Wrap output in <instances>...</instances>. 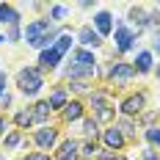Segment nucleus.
I'll return each mask as SVG.
<instances>
[{
    "instance_id": "obj_1",
    "label": "nucleus",
    "mask_w": 160,
    "mask_h": 160,
    "mask_svg": "<svg viewBox=\"0 0 160 160\" xmlns=\"http://www.w3.org/2000/svg\"><path fill=\"white\" fill-rule=\"evenodd\" d=\"M17 86H19V91L22 94H39V88H42V72L39 69H33V66H28V69H19V75H17Z\"/></svg>"
},
{
    "instance_id": "obj_2",
    "label": "nucleus",
    "mask_w": 160,
    "mask_h": 160,
    "mask_svg": "<svg viewBox=\"0 0 160 160\" xmlns=\"http://www.w3.org/2000/svg\"><path fill=\"white\" fill-rule=\"evenodd\" d=\"M132 42H135V33L127 31L124 25H116V50L119 52H127L132 47Z\"/></svg>"
},
{
    "instance_id": "obj_3",
    "label": "nucleus",
    "mask_w": 160,
    "mask_h": 160,
    "mask_svg": "<svg viewBox=\"0 0 160 160\" xmlns=\"http://www.w3.org/2000/svg\"><path fill=\"white\" fill-rule=\"evenodd\" d=\"M141 111H144V97L141 94H132L122 102V113L124 116H132V113H141Z\"/></svg>"
},
{
    "instance_id": "obj_4",
    "label": "nucleus",
    "mask_w": 160,
    "mask_h": 160,
    "mask_svg": "<svg viewBox=\"0 0 160 160\" xmlns=\"http://www.w3.org/2000/svg\"><path fill=\"white\" fill-rule=\"evenodd\" d=\"M58 61H61V52H58L55 47L42 50V55H39V64L44 66V69H55V66H58Z\"/></svg>"
},
{
    "instance_id": "obj_5",
    "label": "nucleus",
    "mask_w": 160,
    "mask_h": 160,
    "mask_svg": "<svg viewBox=\"0 0 160 160\" xmlns=\"http://www.w3.org/2000/svg\"><path fill=\"white\" fill-rule=\"evenodd\" d=\"M94 22H97V33H99V36H108V33L113 31V17L108 14V11H99V14L94 17Z\"/></svg>"
},
{
    "instance_id": "obj_6",
    "label": "nucleus",
    "mask_w": 160,
    "mask_h": 160,
    "mask_svg": "<svg viewBox=\"0 0 160 160\" xmlns=\"http://www.w3.org/2000/svg\"><path fill=\"white\" fill-rule=\"evenodd\" d=\"M55 141H58V132H55V130H50V127H44V130H39V132H36V144L42 146V149H50Z\"/></svg>"
},
{
    "instance_id": "obj_7",
    "label": "nucleus",
    "mask_w": 160,
    "mask_h": 160,
    "mask_svg": "<svg viewBox=\"0 0 160 160\" xmlns=\"http://www.w3.org/2000/svg\"><path fill=\"white\" fill-rule=\"evenodd\" d=\"M132 66H127V64H113V69H111V78L116 80V83H127L130 78H132Z\"/></svg>"
},
{
    "instance_id": "obj_8",
    "label": "nucleus",
    "mask_w": 160,
    "mask_h": 160,
    "mask_svg": "<svg viewBox=\"0 0 160 160\" xmlns=\"http://www.w3.org/2000/svg\"><path fill=\"white\" fill-rule=\"evenodd\" d=\"M78 39L86 44V47H99V42H102V36H99L94 28H83V31L78 33Z\"/></svg>"
},
{
    "instance_id": "obj_9",
    "label": "nucleus",
    "mask_w": 160,
    "mask_h": 160,
    "mask_svg": "<svg viewBox=\"0 0 160 160\" xmlns=\"http://www.w3.org/2000/svg\"><path fill=\"white\" fill-rule=\"evenodd\" d=\"M72 58H75V61H78V66H83V69H97L94 55H91V52H86V50H78Z\"/></svg>"
},
{
    "instance_id": "obj_10",
    "label": "nucleus",
    "mask_w": 160,
    "mask_h": 160,
    "mask_svg": "<svg viewBox=\"0 0 160 160\" xmlns=\"http://www.w3.org/2000/svg\"><path fill=\"white\" fill-rule=\"evenodd\" d=\"M17 19H19V17H17L14 8H11V6H6V3H0V22H6V25H11V28H14Z\"/></svg>"
},
{
    "instance_id": "obj_11",
    "label": "nucleus",
    "mask_w": 160,
    "mask_h": 160,
    "mask_svg": "<svg viewBox=\"0 0 160 160\" xmlns=\"http://www.w3.org/2000/svg\"><path fill=\"white\" fill-rule=\"evenodd\" d=\"M80 116H83V105L80 102H66V111H64L66 122H78Z\"/></svg>"
},
{
    "instance_id": "obj_12",
    "label": "nucleus",
    "mask_w": 160,
    "mask_h": 160,
    "mask_svg": "<svg viewBox=\"0 0 160 160\" xmlns=\"http://www.w3.org/2000/svg\"><path fill=\"white\" fill-rule=\"evenodd\" d=\"M105 144L111 146V149H119V146L124 144V135H122L119 130L113 127V130H108V132H105Z\"/></svg>"
},
{
    "instance_id": "obj_13",
    "label": "nucleus",
    "mask_w": 160,
    "mask_h": 160,
    "mask_svg": "<svg viewBox=\"0 0 160 160\" xmlns=\"http://www.w3.org/2000/svg\"><path fill=\"white\" fill-rule=\"evenodd\" d=\"M135 69H138V72H149V69H152V52H138Z\"/></svg>"
},
{
    "instance_id": "obj_14",
    "label": "nucleus",
    "mask_w": 160,
    "mask_h": 160,
    "mask_svg": "<svg viewBox=\"0 0 160 160\" xmlns=\"http://www.w3.org/2000/svg\"><path fill=\"white\" fill-rule=\"evenodd\" d=\"M50 111H52L50 102H39V105L33 108V122H44V119L50 116Z\"/></svg>"
},
{
    "instance_id": "obj_15",
    "label": "nucleus",
    "mask_w": 160,
    "mask_h": 160,
    "mask_svg": "<svg viewBox=\"0 0 160 160\" xmlns=\"http://www.w3.org/2000/svg\"><path fill=\"white\" fill-rule=\"evenodd\" d=\"M52 47H55V50H58V52H61V55H64L66 50L72 47V36H69V33H64V36H58V42H55Z\"/></svg>"
},
{
    "instance_id": "obj_16",
    "label": "nucleus",
    "mask_w": 160,
    "mask_h": 160,
    "mask_svg": "<svg viewBox=\"0 0 160 160\" xmlns=\"http://www.w3.org/2000/svg\"><path fill=\"white\" fill-rule=\"evenodd\" d=\"M50 108H66V94L64 91H55L50 97Z\"/></svg>"
},
{
    "instance_id": "obj_17",
    "label": "nucleus",
    "mask_w": 160,
    "mask_h": 160,
    "mask_svg": "<svg viewBox=\"0 0 160 160\" xmlns=\"http://www.w3.org/2000/svg\"><path fill=\"white\" fill-rule=\"evenodd\" d=\"M31 122H33V113H31V111H22V113H17V124H19V127H28Z\"/></svg>"
},
{
    "instance_id": "obj_18",
    "label": "nucleus",
    "mask_w": 160,
    "mask_h": 160,
    "mask_svg": "<svg viewBox=\"0 0 160 160\" xmlns=\"http://www.w3.org/2000/svg\"><path fill=\"white\" fill-rule=\"evenodd\" d=\"M146 138H149L152 144L160 146V127H149V130H146Z\"/></svg>"
},
{
    "instance_id": "obj_19",
    "label": "nucleus",
    "mask_w": 160,
    "mask_h": 160,
    "mask_svg": "<svg viewBox=\"0 0 160 160\" xmlns=\"http://www.w3.org/2000/svg\"><path fill=\"white\" fill-rule=\"evenodd\" d=\"M111 116H113V111L108 108V105H102V108H97V119H102V122H108Z\"/></svg>"
},
{
    "instance_id": "obj_20",
    "label": "nucleus",
    "mask_w": 160,
    "mask_h": 160,
    "mask_svg": "<svg viewBox=\"0 0 160 160\" xmlns=\"http://www.w3.org/2000/svg\"><path fill=\"white\" fill-rule=\"evenodd\" d=\"M75 152H78V144H75V141H66V144L61 146V155H75Z\"/></svg>"
},
{
    "instance_id": "obj_21",
    "label": "nucleus",
    "mask_w": 160,
    "mask_h": 160,
    "mask_svg": "<svg viewBox=\"0 0 160 160\" xmlns=\"http://www.w3.org/2000/svg\"><path fill=\"white\" fill-rule=\"evenodd\" d=\"M83 127H86V132H88V135H94V132H97V119H88Z\"/></svg>"
},
{
    "instance_id": "obj_22",
    "label": "nucleus",
    "mask_w": 160,
    "mask_h": 160,
    "mask_svg": "<svg viewBox=\"0 0 160 160\" xmlns=\"http://www.w3.org/2000/svg\"><path fill=\"white\" fill-rule=\"evenodd\" d=\"M17 144H19V132H11V135L6 138V146L11 149V146H17Z\"/></svg>"
},
{
    "instance_id": "obj_23",
    "label": "nucleus",
    "mask_w": 160,
    "mask_h": 160,
    "mask_svg": "<svg viewBox=\"0 0 160 160\" xmlns=\"http://www.w3.org/2000/svg\"><path fill=\"white\" fill-rule=\"evenodd\" d=\"M25 160H50V155L47 152H33V155H28Z\"/></svg>"
},
{
    "instance_id": "obj_24",
    "label": "nucleus",
    "mask_w": 160,
    "mask_h": 160,
    "mask_svg": "<svg viewBox=\"0 0 160 160\" xmlns=\"http://www.w3.org/2000/svg\"><path fill=\"white\" fill-rule=\"evenodd\" d=\"M64 14H66V8H64V6H55V8H52V17H55V19H61Z\"/></svg>"
},
{
    "instance_id": "obj_25",
    "label": "nucleus",
    "mask_w": 160,
    "mask_h": 160,
    "mask_svg": "<svg viewBox=\"0 0 160 160\" xmlns=\"http://www.w3.org/2000/svg\"><path fill=\"white\" fill-rule=\"evenodd\" d=\"M144 160H160V155H155L152 149H146V152H144Z\"/></svg>"
},
{
    "instance_id": "obj_26",
    "label": "nucleus",
    "mask_w": 160,
    "mask_h": 160,
    "mask_svg": "<svg viewBox=\"0 0 160 160\" xmlns=\"http://www.w3.org/2000/svg\"><path fill=\"white\" fill-rule=\"evenodd\" d=\"M17 36H19V28H17V25H14V28H11V31H8V39H11V42H14Z\"/></svg>"
},
{
    "instance_id": "obj_27",
    "label": "nucleus",
    "mask_w": 160,
    "mask_h": 160,
    "mask_svg": "<svg viewBox=\"0 0 160 160\" xmlns=\"http://www.w3.org/2000/svg\"><path fill=\"white\" fill-rule=\"evenodd\" d=\"M3 86H6V72H0V97H3Z\"/></svg>"
},
{
    "instance_id": "obj_28",
    "label": "nucleus",
    "mask_w": 160,
    "mask_h": 160,
    "mask_svg": "<svg viewBox=\"0 0 160 160\" xmlns=\"http://www.w3.org/2000/svg\"><path fill=\"white\" fill-rule=\"evenodd\" d=\"M155 50H158V52H160V31L155 33Z\"/></svg>"
},
{
    "instance_id": "obj_29",
    "label": "nucleus",
    "mask_w": 160,
    "mask_h": 160,
    "mask_svg": "<svg viewBox=\"0 0 160 160\" xmlns=\"http://www.w3.org/2000/svg\"><path fill=\"white\" fill-rule=\"evenodd\" d=\"M58 160H78V155H61Z\"/></svg>"
},
{
    "instance_id": "obj_30",
    "label": "nucleus",
    "mask_w": 160,
    "mask_h": 160,
    "mask_svg": "<svg viewBox=\"0 0 160 160\" xmlns=\"http://www.w3.org/2000/svg\"><path fill=\"white\" fill-rule=\"evenodd\" d=\"M3 127H6V122H3V119H0V132H3Z\"/></svg>"
},
{
    "instance_id": "obj_31",
    "label": "nucleus",
    "mask_w": 160,
    "mask_h": 160,
    "mask_svg": "<svg viewBox=\"0 0 160 160\" xmlns=\"http://www.w3.org/2000/svg\"><path fill=\"white\" fill-rule=\"evenodd\" d=\"M158 80H160V69H158Z\"/></svg>"
}]
</instances>
